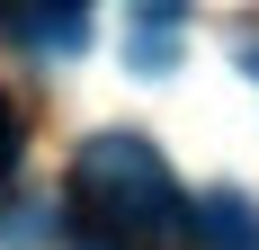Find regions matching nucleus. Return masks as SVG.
Returning <instances> with one entry per match:
<instances>
[{
    "instance_id": "obj_1",
    "label": "nucleus",
    "mask_w": 259,
    "mask_h": 250,
    "mask_svg": "<svg viewBox=\"0 0 259 250\" xmlns=\"http://www.w3.org/2000/svg\"><path fill=\"white\" fill-rule=\"evenodd\" d=\"M72 197L90 215L80 224L90 250H152L170 232H188V197L143 134H90L80 161H72Z\"/></svg>"
},
{
    "instance_id": "obj_2",
    "label": "nucleus",
    "mask_w": 259,
    "mask_h": 250,
    "mask_svg": "<svg viewBox=\"0 0 259 250\" xmlns=\"http://www.w3.org/2000/svg\"><path fill=\"white\" fill-rule=\"evenodd\" d=\"M188 241L197 250H259V205L233 197V188H214V197L188 205Z\"/></svg>"
},
{
    "instance_id": "obj_3",
    "label": "nucleus",
    "mask_w": 259,
    "mask_h": 250,
    "mask_svg": "<svg viewBox=\"0 0 259 250\" xmlns=\"http://www.w3.org/2000/svg\"><path fill=\"white\" fill-rule=\"evenodd\" d=\"M9 170H18V107L0 99V179H9Z\"/></svg>"
}]
</instances>
